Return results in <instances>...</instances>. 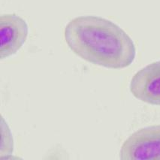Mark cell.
<instances>
[{"mask_svg": "<svg viewBox=\"0 0 160 160\" xmlns=\"http://www.w3.org/2000/svg\"><path fill=\"white\" fill-rule=\"evenodd\" d=\"M64 37L70 50L83 60L111 69L131 66L136 56L132 39L111 20L98 16L71 20Z\"/></svg>", "mask_w": 160, "mask_h": 160, "instance_id": "obj_1", "label": "cell"}, {"mask_svg": "<svg viewBox=\"0 0 160 160\" xmlns=\"http://www.w3.org/2000/svg\"><path fill=\"white\" fill-rule=\"evenodd\" d=\"M129 89L131 93L140 101L160 105V61L138 71L132 78Z\"/></svg>", "mask_w": 160, "mask_h": 160, "instance_id": "obj_3", "label": "cell"}, {"mask_svg": "<svg viewBox=\"0 0 160 160\" xmlns=\"http://www.w3.org/2000/svg\"><path fill=\"white\" fill-rule=\"evenodd\" d=\"M29 27L25 20L15 14L0 17V58L15 54L27 41Z\"/></svg>", "mask_w": 160, "mask_h": 160, "instance_id": "obj_4", "label": "cell"}, {"mask_svg": "<svg viewBox=\"0 0 160 160\" xmlns=\"http://www.w3.org/2000/svg\"><path fill=\"white\" fill-rule=\"evenodd\" d=\"M122 160H160V125L141 128L129 135L120 150Z\"/></svg>", "mask_w": 160, "mask_h": 160, "instance_id": "obj_2", "label": "cell"}]
</instances>
